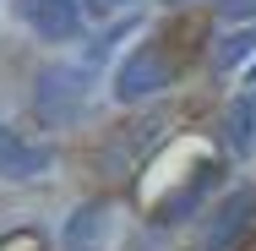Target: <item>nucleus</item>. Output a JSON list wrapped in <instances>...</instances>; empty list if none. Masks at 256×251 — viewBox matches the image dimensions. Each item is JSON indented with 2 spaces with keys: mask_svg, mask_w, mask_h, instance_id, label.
Masks as SVG:
<instances>
[{
  "mask_svg": "<svg viewBox=\"0 0 256 251\" xmlns=\"http://www.w3.org/2000/svg\"><path fill=\"white\" fill-rule=\"evenodd\" d=\"M224 148L234 153V158H246L256 148V99L251 93L229 104V115H224Z\"/></svg>",
  "mask_w": 256,
  "mask_h": 251,
  "instance_id": "obj_6",
  "label": "nucleus"
},
{
  "mask_svg": "<svg viewBox=\"0 0 256 251\" xmlns=\"http://www.w3.org/2000/svg\"><path fill=\"white\" fill-rule=\"evenodd\" d=\"M16 17L50 44H66V39L82 33V6L76 0H16Z\"/></svg>",
  "mask_w": 256,
  "mask_h": 251,
  "instance_id": "obj_3",
  "label": "nucleus"
},
{
  "mask_svg": "<svg viewBox=\"0 0 256 251\" xmlns=\"http://www.w3.org/2000/svg\"><path fill=\"white\" fill-rule=\"evenodd\" d=\"M174 66H180V55H174L169 39H148V44H136V55L114 71V99H120V104H136V99L164 93V88L174 82Z\"/></svg>",
  "mask_w": 256,
  "mask_h": 251,
  "instance_id": "obj_1",
  "label": "nucleus"
},
{
  "mask_svg": "<svg viewBox=\"0 0 256 251\" xmlns=\"http://www.w3.org/2000/svg\"><path fill=\"white\" fill-rule=\"evenodd\" d=\"M251 50H256V33H234V39H224V44H218V71H234Z\"/></svg>",
  "mask_w": 256,
  "mask_h": 251,
  "instance_id": "obj_7",
  "label": "nucleus"
},
{
  "mask_svg": "<svg viewBox=\"0 0 256 251\" xmlns=\"http://www.w3.org/2000/svg\"><path fill=\"white\" fill-rule=\"evenodd\" d=\"M251 224H256V191H251V186H246V191H229L224 207L212 213L207 235H202V251H234L240 240H246Z\"/></svg>",
  "mask_w": 256,
  "mask_h": 251,
  "instance_id": "obj_2",
  "label": "nucleus"
},
{
  "mask_svg": "<svg viewBox=\"0 0 256 251\" xmlns=\"http://www.w3.org/2000/svg\"><path fill=\"white\" fill-rule=\"evenodd\" d=\"M251 88H256V66H251Z\"/></svg>",
  "mask_w": 256,
  "mask_h": 251,
  "instance_id": "obj_10",
  "label": "nucleus"
},
{
  "mask_svg": "<svg viewBox=\"0 0 256 251\" xmlns=\"http://www.w3.org/2000/svg\"><path fill=\"white\" fill-rule=\"evenodd\" d=\"M44 169H50V148H33L0 126V180H38Z\"/></svg>",
  "mask_w": 256,
  "mask_h": 251,
  "instance_id": "obj_5",
  "label": "nucleus"
},
{
  "mask_svg": "<svg viewBox=\"0 0 256 251\" xmlns=\"http://www.w3.org/2000/svg\"><path fill=\"white\" fill-rule=\"evenodd\" d=\"M224 17H256V0H212Z\"/></svg>",
  "mask_w": 256,
  "mask_h": 251,
  "instance_id": "obj_8",
  "label": "nucleus"
},
{
  "mask_svg": "<svg viewBox=\"0 0 256 251\" xmlns=\"http://www.w3.org/2000/svg\"><path fill=\"white\" fill-rule=\"evenodd\" d=\"M120 6H131V0H93V11H120Z\"/></svg>",
  "mask_w": 256,
  "mask_h": 251,
  "instance_id": "obj_9",
  "label": "nucleus"
},
{
  "mask_svg": "<svg viewBox=\"0 0 256 251\" xmlns=\"http://www.w3.org/2000/svg\"><path fill=\"white\" fill-rule=\"evenodd\" d=\"M88 82V71L82 66H60V71H44V82H38V109L50 115V120H71L76 109H82V88Z\"/></svg>",
  "mask_w": 256,
  "mask_h": 251,
  "instance_id": "obj_4",
  "label": "nucleus"
}]
</instances>
